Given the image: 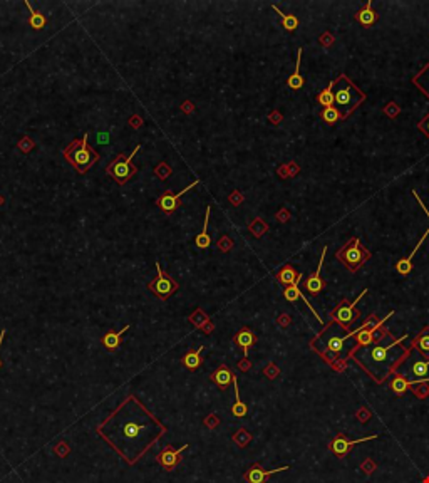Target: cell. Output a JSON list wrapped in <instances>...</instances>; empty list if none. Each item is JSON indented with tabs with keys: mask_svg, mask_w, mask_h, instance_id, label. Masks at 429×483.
<instances>
[{
	"mask_svg": "<svg viewBox=\"0 0 429 483\" xmlns=\"http://www.w3.org/2000/svg\"><path fill=\"white\" fill-rule=\"evenodd\" d=\"M356 20L361 25H366V27L372 25L377 20V13L372 10V3L371 2H366V5H364L361 10L356 13Z\"/></svg>",
	"mask_w": 429,
	"mask_h": 483,
	"instance_id": "cell-22",
	"label": "cell"
},
{
	"mask_svg": "<svg viewBox=\"0 0 429 483\" xmlns=\"http://www.w3.org/2000/svg\"><path fill=\"white\" fill-rule=\"evenodd\" d=\"M334 87H335V81H332L330 84L327 86L325 89L319 94V98H317V101H319V104H322V106H324V108H330V106H334V104H335Z\"/></svg>",
	"mask_w": 429,
	"mask_h": 483,
	"instance_id": "cell-28",
	"label": "cell"
},
{
	"mask_svg": "<svg viewBox=\"0 0 429 483\" xmlns=\"http://www.w3.org/2000/svg\"><path fill=\"white\" fill-rule=\"evenodd\" d=\"M210 379L220 386V388H228L230 383H233V372L230 371L227 364H221L218 369L210 374Z\"/></svg>",
	"mask_w": 429,
	"mask_h": 483,
	"instance_id": "cell-20",
	"label": "cell"
},
{
	"mask_svg": "<svg viewBox=\"0 0 429 483\" xmlns=\"http://www.w3.org/2000/svg\"><path fill=\"white\" fill-rule=\"evenodd\" d=\"M203 349H205V347L200 346V347L196 349V351H190V352L184 354L181 362H183V366L186 367V369L195 371V369H198V367L201 366V362H203V359H201V351H203Z\"/></svg>",
	"mask_w": 429,
	"mask_h": 483,
	"instance_id": "cell-23",
	"label": "cell"
},
{
	"mask_svg": "<svg viewBox=\"0 0 429 483\" xmlns=\"http://www.w3.org/2000/svg\"><path fill=\"white\" fill-rule=\"evenodd\" d=\"M129 330V324L124 325L121 330H118V332H114V330H109V332H106L103 337H101V342H103V346L108 349V351H118V347L121 346L123 342V334L128 332Z\"/></svg>",
	"mask_w": 429,
	"mask_h": 483,
	"instance_id": "cell-17",
	"label": "cell"
},
{
	"mask_svg": "<svg viewBox=\"0 0 429 483\" xmlns=\"http://www.w3.org/2000/svg\"><path fill=\"white\" fill-rule=\"evenodd\" d=\"M302 277H303V275L300 274V275H298V279H297V282H295L293 285H288V287H285L284 296H285V299H287L288 302H293V304L297 302V301H300V299H302V301L307 304L308 311H310L312 314L315 316V319L322 324V317H320L319 314H317L315 309H313V307L310 306V302H308V299H305V296H303V294L300 292V289H298V282H300V280H302Z\"/></svg>",
	"mask_w": 429,
	"mask_h": 483,
	"instance_id": "cell-16",
	"label": "cell"
},
{
	"mask_svg": "<svg viewBox=\"0 0 429 483\" xmlns=\"http://www.w3.org/2000/svg\"><path fill=\"white\" fill-rule=\"evenodd\" d=\"M233 341H235V344H237V346H240V347L243 349V352H245V357H243V359H248V349H250L253 344H255L257 335L253 334L250 329L245 327V329L238 330Z\"/></svg>",
	"mask_w": 429,
	"mask_h": 483,
	"instance_id": "cell-19",
	"label": "cell"
},
{
	"mask_svg": "<svg viewBox=\"0 0 429 483\" xmlns=\"http://www.w3.org/2000/svg\"><path fill=\"white\" fill-rule=\"evenodd\" d=\"M18 148H20L22 151H24V153H27V151H30L32 148H34V143H32L30 140H29V138H24V140H22L20 143H18Z\"/></svg>",
	"mask_w": 429,
	"mask_h": 483,
	"instance_id": "cell-34",
	"label": "cell"
},
{
	"mask_svg": "<svg viewBox=\"0 0 429 483\" xmlns=\"http://www.w3.org/2000/svg\"><path fill=\"white\" fill-rule=\"evenodd\" d=\"M414 347H418V352L421 354V357L424 359H429V327H426L423 332H419V335L413 341Z\"/></svg>",
	"mask_w": 429,
	"mask_h": 483,
	"instance_id": "cell-27",
	"label": "cell"
},
{
	"mask_svg": "<svg viewBox=\"0 0 429 483\" xmlns=\"http://www.w3.org/2000/svg\"><path fill=\"white\" fill-rule=\"evenodd\" d=\"M64 160L79 174H86L99 161V155L89 146V133H84L82 140H74L62 151Z\"/></svg>",
	"mask_w": 429,
	"mask_h": 483,
	"instance_id": "cell-4",
	"label": "cell"
},
{
	"mask_svg": "<svg viewBox=\"0 0 429 483\" xmlns=\"http://www.w3.org/2000/svg\"><path fill=\"white\" fill-rule=\"evenodd\" d=\"M413 195H414V196H416V201H419V205H421V206H423V210H424V211H426V215H428V218H429V211H428V208H426V206H424V203H423V201H421V200H419V196H418V193H416V190H414V191H413Z\"/></svg>",
	"mask_w": 429,
	"mask_h": 483,
	"instance_id": "cell-36",
	"label": "cell"
},
{
	"mask_svg": "<svg viewBox=\"0 0 429 483\" xmlns=\"http://www.w3.org/2000/svg\"><path fill=\"white\" fill-rule=\"evenodd\" d=\"M335 106L340 111V116H342V121L347 119L350 114H352L356 109L361 106L364 101H366V94L362 91H359L354 82L349 79L345 74H340L337 79H335Z\"/></svg>",
	"mask_w": 429,
	"mask_h": 483,
	"instance_id": "cell-5",
	"label": "cell"
},
{
	"mask_svg": "<svg viewBox=\"0 0 429 483\" xmlns=\"http://www.w3.org/2000/svg\"><path fill=\"white\" fill-rule=\"evenodd\" d=\"M376 438H379V435H371V436H366V438H359V440H349V438H345L344 435H337L334 440H332L330 450L335 455H337V457L344 458L345 455H347L356 445H359V443H367V441L376 440Z\"/></svg>",
	"mask_w": 429,
	"mask_h": 483,
	"instance_id": "cell-12",
	"label": "cell"
},
{
	"mask_svg": "<svg viewBox=\"0 0 429 483\" xmlns=\"http://www.w3.org/2000/svg\"><path fill=\"white\" fill-rule=\"evenodd\" d=\"M5 335H7V330L3 329L2 334H0V349H2V342H3V339H5ZM0 367H2V361H0Z\"/></svg>",
	"mask_w": 429,
	"mask_h": 483,
	"instance_id": "cell-37",
	"label": "cell"
},
{
	"mask_svg": "<svg viewBox=\"0 0 429 483\" xmlns=\"http://www.w3.org/2000/svg\"><path fill=\"white\" fill-rule=\"evenodd\" d=\"M406 339H409V334L396 339L391 332H384V335L369 346H354L352 351H349L347 359H354L377 384H382L386 379H389V376L396 374L398 367L411 354L414 346H403Z\"/></svg>",
	"mask_w": 429,
	"mask_h": 483,
	"instance_id": "cell-2",
	"label": "cell"
},
{
	"mask_svg": "<svg viewBox=\"0 0 429 483\" xmlns=\"http://www.w3.org/2000/svg\"><path fill=\"white\" fill-rule=\"evenodd\" d=\"M3 203H5V200H3V196H2V195H0V206H2Z\"/></svg>",
	"mask_w": 429,
	"mask_h": 483,
	"instance_id": "cell-38",
	"label": "cell"
},
{
	"mask_svg": "<svg viewBox=\"0 0 429 483\" xmlns=\"http://www.w3.org/2000/svg\"><path fill=\"white\" fill-rule=\"evenodd\" d=\"M409 386H411V384H409V381L406 379L403 374H398V372H396L393 381H391V389H393L398 396H403L406 391H408Z\"/></svg>",
	"mask_w": 429,
	"mask_h": 483,
	"instance_id": "cell-30",
	"label": "cell"
},
{
	"mask_svg": "<svg viewBox=\"0 0 429 483\" xmlns=\"http://www.w3.org/2000/svg\"><path fill=\"white\" fill-rule=\"evenodd\" d=\"M419 130H421V131H424V133H426V136L429 138V114H428V116H426V118H424V119H423V121H421V123H419Z\"/></svg>",
	"mask_w": 429,
	"mask_h": 483,
	"instance_id": "cell-35",
	"label": "cell"
},
{
	"mask_svg": "<svg viewBox=\"0 0 429 483\" xmlns=\"http://www.w3.org/2000/svg\"><path fill=\"white\" fill-rule=\"evenodd\" d=\"M196 185H200V180H195L190 186H186V188H184V190H181L179 193H176V195H174V193H173L171 190H166V191L163 193V195H161L159 198H158V201H156V205H158L159 208L164 211V213L171 215V213H174V211H176V208L179 206V200H181V196L184 195V193L190 191L191 188H195Z\"/></svg>",
	"mask_w": 429,
	"mask_h": 483,
	"instance_id": "cell-11",
	"label": "cell"
},
{
	"mask_svg": "<svg viewBox=\"0 0 429 483\" xmlns=\"http://www.w3.org/2000/svg\"><path fill=\"white\" fill-rule=\"evenodd\" d=\"M369 291L367 289H364V291L359 294L356 301H352V302H349L347 299H344V301H340V304L337 307H335V311L332 312L330 317H332V321L334 322H337V324H340L345 330H349V325L352 324L354 319H357L359 317V312L356 309V306L359 304V301L366 296Z\"/></svg>",
	"mask_w": 429,
	"mask_h": 483,
	"instance_id": "cell-9",
	"label": "cell"
},
{
	"mask_svg": "<svg viewBox=\"0 0 429 483\" xmlns=\"http://www.w3.org/2000/svg\"><path fill=\"white\" fill-rule=\"evenodd\" d=\"M108 430L114 436L106 438V443L129 465H135L166 433L163 423L133 394L98 426V431Z\"/></svg>",
	"mask_w": 429,
	"mask_h": 483,
	"instance_id": "cell-1",
	"label": "cell"
},
{
	"mask_svg": "<svg viewBox=\"0 0 429 483\" xmlns=\"http://www.w3.org/2000/svg\"><path fill=\"white\" fill-rule=\"evenodd\" d=\"M337 259L342 262V264L347 267L349 272L356 274L361 267L366 264V262L371 259V252L367 248L362 247L361 240L357 237L350 238V240L345 243V245L337 252Z\"/></svg>",
	"mask_w": 429,
	"mask_h": 483,
	"instance_id": "cell-6",
	"label": "cell"
},
{
	"mask_svg": "<svg viewBox=\"0 0 429 483\" xmlns=\"http://www.w3.org/2000/svg\"><path fill=\"white\" fill-rule=\"evenodd\" d=\"M154 173L158 174V176L161 178V180H164V178H168L169 174L173 173V169L169 168V166H168V164H166V163H159L158 166L154 168Z\"/></svg>",
	"mask_w": 429,
	"mask_h": 483,
	"instance_id": "cell-33",
	"label": "cell"
},
{
	"mask_svg": "<svg viewBox=\"0 0 429 483\" xmlns=\"http://www.w3.org/2000/svg\"><path fill=\"white\" fill-rule=\"evenodd\" d=\"M210 213H211V205L206 206V213H205V225H203V230L196 235L195 238V245L200 248V250H206L211 243L210 233H208V222H210Z\"/></svg>",
	"mask_w": 429,
	"mask_h": 483,
	"instance_id": "cell-21",
	"label": "cell"
},
{
	"mask_svg": "<svg viewBox=\"0 0 429 483\" xmlns=\"http://www.w3.org/2000/svg\"><path fill=\"white\" fill-rule=\"evenodd\" d=\"M188 446H190V445L184 443L181 448H178V450H173L171 446H166L163 452L156 457V460H158V463L164 468L166 472H173L174 468H176L178 462H179V455H181L184 450L188 448Z\"/></svg>",
	"mask_w": 429,
	"mask_h": 483,
	"instance_id": "cell-13",
	"label": "cell"
},
{
	"mask_svg": "<svg viewBox=\"0 0 429 483\" xmlns=\"http://www.w3.org/2000/svg\"><path fill=\"white\" fill-rule=\"evenodd\" d=\"M290 470V467H282V468H275V470H264L260 465H252L250 470L245 473V480L248 483H265L269 480V477L275 475V473L280 472H287Z\"/></svg>",
	"mask_w": 429,
	"mask_h": 483,
	"instance_id": "cell-15",
	"label": "cell"
},
{
	"mask_svg": "<svg viewBox=\"0 0 429 483\" xmlns=\"http://www.w3.org/2000/svg\"><path fill=\"white\" fill-rule=\"evenodd\" d=\"M233 388H235V404L232 406V415L237 418H245L248 413V408L245 403H242L240 391H238V381H237V376L235 374H233Z\"/></svg>",
	"mask_w": 429,
	"mask_h": 483,
	"instance_id": "cell-24",
	"label": "cell"
},
{
	"mask_svg": "<svg viewBox=\"0 0 429 483\" xmlns=\"http://www.w3.org/2000/svg\"><path fill=\"white\" fill-rule=\"evenodd\" d=\"M298 275L300 274L295 272V269L292 265H285V267H282V270L277 274V280H279L284 287H288V285H293L295 282H297Z\"/></svg>",
	"mask_w": 429,
	"mask_h": 483,
	"instance_id": "cell-26",
	"label": "cell"
},
{
	"mask_svg": "<svg viewBox=\"0 0 429 483\" xmlns=\"http://www.w3.org/2000/svg\"><path fill=\"white\" fill-rule=\"evenodd\" d=\"M300 61H302V49H298V54H297V64H295V71H293V74L288 77V81H287V84L290 89H293V91H298V89H302V86H303V77L300 74Z\"/></svg>",
	"mask_w": 429,
	"mask_h": 483,
	"instance_id": "cell-25",
	"label": "cell"
},
{
	"mask_svg": "<svg viewBox=\"0 0 429 483\" xmlns=\"http://www.w3.org/2000/svg\"><path fill=\"white\" fill-rule=\"evenodd\" d=\"M409 381V384H421L429 383V359H424L421 356H416V359L411 362L408 369V374L404 376Z\"/></svg>",
	"mask_w": 429,
	"mask_h": 483,
	"instance_id": "cell-10",
	"label": "cell"
},
{
	"mask_svg": "<svg viewBox=\"0 0 429 483\" xmlns=\"http://www.w3.org/2000/svg\"><path fill=\"white\" fill-rule=\"evenodd\" d=\"M369 322V319L364 322L361 327L354 329V330H345L342 325L337 324V322H327V324L322 327V330L315 337L310 341V347L315 351L319 356L324 359L327 364L335 366V362L339 361V357L342 356L345 351V342L350 341V339H356V335L361 332L362 327Z\"/></svg>",
	"mask_w": 429,
	"mask_h": 483,
	"instance_id": "cell-3",
	"label": "cell"
},
{
	"mask_svg": "<svg viewBox=\"0 0 429 483\" xmlns=\"http://www.w3.org/2000/svg\"><path fill=\"white\" fill-rule=\"evenodd\" d=\"M140 150H141V145H138L129 156H126L124 153H119L116 158H114V161H111V163L108 164L106 173H108L116 183H119V185L128 183L138 173V168L135 166V163H133V158H135V155Z\"/></svg>",
	"mask_w": 429,
	"mask_h": 483,
	"instance_id": "cell-7",
	"label": "cell"
},
{
	"mask_svg": "<svg viewBox=\"0 0 429 483\" xmlns=\"http://www.w3.org/2000/svg\"><path fill=\"white\" fill-rule=\"evenodd\" d=\"M272 8H274V10L280 15V19H282V25H284L285 30H295L298 27V19L295 15H287V13H284L277 5H272Z\"/></svg>",
	"mask_w": 429,
	"mask_h": 483,
	"instance_id": "cell-31",
	"label": "cell"
},
{
	"mask_svg": "<svg viewBox=\"0 0 429 483\" xmlns=\"http://www.w3.org/2000/svg\"><path fill=\"white\" fill-rule=\"evenodd\" d=\"M428 235H429V228L423 233V237L419 238V242L416 243V247H414V250L411 252V255H408V257H406V259H403V260H399V262H398V265H396V269H398V272H399L401 275H408V274L413 270V259H414V257H416L418 250H419V248H421L423 242L426 240V237H428Z\"/></svg>",
	"mask_w": 429,
	"mask_h": 483,
	"instance_id": "cell-18",
	"label": "cell"
},
{
	"mask_svg": "<svg viewBox=\"0 0 429 483\" xmlns=\"http://www.w3.org/2000/svg\"><path fill=\"white\" fill-rule=\"evenodd\" d=\"M325 255H327V247L322 248V255H320V262H319V267H317V270H315V274H312V275H308V279L303 282V285H305V291L307 292H310L312 296H317L322 289H324V280H322L320 277V272H322V267H324V260H325Z\"/></svg>",
	"mask_w": 429,
	"mask_h": 483,
	"instance_id": "cell-14",
	"label": "cell"
},
{
	"mask_svg": "<svg viewBox=\"0 0 429 483\" xmlns=\"http://www.w3.org/2000/svg\"><path fill=\"white\" fill-rule=\"evenodd\" d=\"M322 119L327 123V124H335L339 121H342V116H340V111L335 106H330V108H325L324 111H322Z\"/></svg>",
	"mask_w": 429,
	"mask_h": 483,
	"instance_id": "cell-32",
	"label": "cell"
},
{
	"mask_svg": "<svg viewBox=\"0 0 429 483\" xmlns=\"http://www.w3.org/2000/svg\"><path fill=\"white\" fill-rule=\"evenodd\" d=\"M178 287L179 285L176 280L171 275L164 274V270L161 269L159 264H156V279H153L147 284V289L158 299H161V301H166V299H169L178 291Z\"/></svg>",
	"mask_w": 429,
	"mask_h": 483,
	"instance_id": "cell-8",
	"label": "cell"
},
{
	"mask_svg": "<svg viewBox=\"0 0 429 483\" xmlns=\"http://www.w3.org/2000/svg\"><path fill=\"white\" fill-rule=\"evenodd\" d=\"M25 5H27V8H29V10H30L29 25L32 27V29H35V30L44 29V27H45V22H47V19H45V17H44V13H40L39 10H34V8L30 7V3H29V2H25Z\"/></svg>",
	"mask_w": 429,
	"mask_h": 483,
	"instance_id": "cell-29",
	"label": "cell"
}]
</instances>
